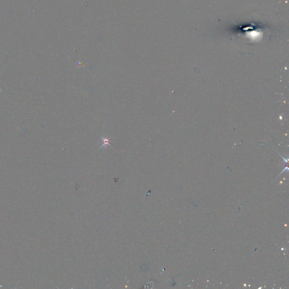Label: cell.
<instances>
[{
  "label": "cell",
  "mask_w": 289,
  "mask_h": 289,
  "mask_svg": "<svg viewBox=\"0 0 289 289\" xmlns=\"http://www.w3.org/2000/svg\"><path fill=\"white\" fill-rule=\"evenodd\" d=\"M1 74V72H0V74ZM0 91H1V92H2V90H1V89H0Z\"/></svg>",
  "instance_id": "6da1fadb"
}]
</instances>
